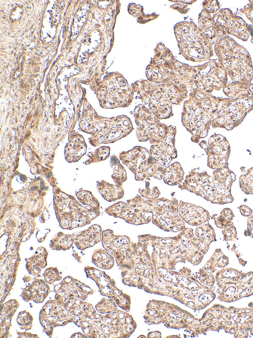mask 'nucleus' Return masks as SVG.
<instances>
[{"label":"nucleus","mask_w":253,"mask_h":338,"mask_svg":"<svg viewBox=\"0 0 253 338\" xmlns=\"http://www.w3.org/2000/svg\"><path fill=\"white\" fill-rule=\"evenodd\" d=\"M123 282L145 291L170 297L188 307L199 310L212 300L213 293L196 273L183 267L178 271L145 266L121 271Z\"/></svg>","instance_id":"nucleus-1"},{"label":"nucleus","mask_w":253,"mask_h":338,"mask_svg":"<svg viewBox=\"0 0 253 338\" xmlns=\"http://www.w3.org/2000/svg\"><path fill=\"white\" fill-rule=\"evenodd\" d=\"M138 241L152 248L151 253L149 252L152 263L148 267L169 270H174L179 262H189L194 265H198L210 244L195 237L192 228L186 227L173 237H163L147 234L138 235Z\"/></svg>","instance_id":"nucleus-2"},{"label":"nucleus","mask_w":253,"mask_h":338,"mask_svg":"<svg viewBox=\"0 0 253 338\" xmlns=\"http://www.w3.org/2000/svg\"><path fill=\"white\" fill-rule=\"evenodd\" d=\"M235 180L236 175L229 167L214 169L213 176L206 171L198 172L195 169L186 176L179 188L193 193L212 204L224 205L234 201L231 187Z\"/></svg>","instance_id":"nucleus-3"},{"label":"nucleus","mask_w":253,"mask_h":338,"mask_svg":"<svg viewBox=\"0 0 253 338\" xmlns=\"http://www.w3.org/2000/svg\"><path fill=\"white\" fill-rule=\"evenodd\" d=\"M143 318L148 325L164 324L168 328L183 329L191 337L203 333L201 319H196L190 312L163 301L150 300Z\"/></svg>","instance_id":"nucleus-4"},{"label":"nucleus","mask_w":253,"mask_h":338,"mask_svg":"<svg viewBox=\"0 0 253 338\" xmlns=\"http://www.w3.org/2000/svg\"><path fill=\"white\" fill-rule=\"evenodd\" d=\"M53 193L55 216L63 229L72 230L89 225L100 214L99 210L83 206L74 196L58 188H54Z\"/></svg>","instance_id":"nucleus-5"},{"label":"nucleus","mask_w":253,"mask_h":338,"mask_svg":"<svg viewBox=\"0 0 253 338\" xmlns=\"http://www.w3.org/2000/svg\"><path fill=\"white\" fill-rule=\"evenodd\" d=\"M218 62L233 81L250 82L253 77L251 60L247 51L229 37L216 45Z\"/></svg>","instance_id":"nucleus-6"},{"label":"nucleus","mask_w":253,"mask_h":338,"mask_svg":"<svg viewBox=\"0 0 253 338\" xmlns=\"http://www.w3.org/2000/svg\"><path fill=\"white\" fill-rule=\"evenodd\" d=\"M136 326L133 317L125 310H118L106 315L97 312L84 333L88 338H124L129 337Z\"/></svg>","instance_id":"nucleus-7"},{"label":"nucleus","mask_w":253,"mask_h":338,"mask_svg":"<svg viewBox=\"0 0 253 338\" xmlns=\"http://www.w3.org/2000/svg\"><path fill=\"white\" fill-rule=\"evenodd\" d=\"M159 204V198L155 200L145 199L139 194L127 200L126 202H118L106 208L105 212L109 216L120 218L126 223L142 225L152 221Z\"/></svg>","instance_id":"nucleus-8"},{"label":"nucleus","mask_w":253,"mask_h":338,"mask_svg":"<svg viewBox=\"0 0 253 338\" xmlns=\"http://www.w3.org/2000/svg\"><path fill=\"white\" fill-rule=\"evenodd\" d=\"M83 300L72 297L65 301L49 300L43 305L40 312V322L45 333L52 337L54 328L64 326L73 322L77 316L79 307Z\"/></svg>","instance_id":"nucleus-9"},{"label":"nucleus","mask_w":253,"mask_h":338,"mask_svg":"<svg viewBox=\"0 0 253 338\" xmlns=\"http://www.w3.org/2000/svg\"><path fill=\"white\" fill-rule=\"evenodd\" d=\"M120 157L123 163L135 174L137 180L149 179L152 176L159 180L163 178L157 161L146 149L134 148L122 153Z\"/></svg>","instance_id":"nucleus-10"},{"label":"nucleus","mask_w":253,"mask_h":338,"mask_svg":"<svg viewBox=\"0 0 253 338\" xmlns=\"http://www.w3.org/2000/svg\"><path fill=\"white\" fill-rule=\"evenodd\" d=\"M84 271L86 277L95 282L101 295L113 299L123 310L129 311L130 296L117 287L113 279L105 272L88 266L85 267Z\"/></svg>","instance_id":"nucleus-11"},{"label":"nucleus","mask_w":253,"mask_h":338,"mask_svg":"<svg viewBox=\"0 0 253 338\" xmlns=\"http://www.w3.org/2000/svg\"><path fill=\"white\" fill-rule=\"evenodd\" d=\"M178 207L179 202L176 198H160L159 207L151 222L165 231L177 232L183 230L185 228V222L178 215Z\"/></svg>","instance_id":"nucleus-12"},{"label":"nucleus","mask_w":253,"mask_h":338,"mask_svg":"<svg viewBox=\"0 0 253 338\" xmlns=\"http://www.w3.org/2000/svg\"><path fill=\"white\" fill-rule=\"evenodd\" d=\"M208 144L205 141L200 144L208 156V167L213 169L228 167L230 147L226 138L214 133L209 138Z\"/></svg>","instance_id":"nucleus-13"},{"label":"nucleus","mask_w":253,"mask_h":338,"mask_svg":"<svg viewBox=\"0 0 253 338\" xmlns=\"http://www.w3.org/2000/svg\"><path fill=\"white\" fill-rule=\"evenodd\" d=\"M55 293L54 298L65 301L75 297L85 300L88 295L92 294L94 290L80 280L71 276H67L54 287Z\"/></svg>","instance_id":"nucleus-14"},{"label":"nucleus","mask_w":253,"mask_h":338,"mask_svg":"<svg viewBox=\"0 0 253 338\" xmlns=\"http://www.w3.org/2000/svg\"><path fill=\"white\" fill-rule=\"evenodd\" d=\"M214 20L228 34L246 40L251 29L242 18L233 15L228 9H223L216 15Z\"/></svg>","instance_id":"nucleus-15"},{"label":"nucleus","mask_w":253,"mask_h":338,"mask_svg":"<svg viewBox=\"0 0 253 338\" xmlns=\"http://www.w3.org/2000/svg\"><path fill=\"white\" fill-rule=\"evenodd\" d=\"M178 215L181 219L192 226H199L210 219L209 212L203 207L188 202L180 201Z\"/></svg>","instance_id":"nucleus-16"},{"label":"nucleus","mask_w":253,"mask_h":338,"mask_svg":"<svg viewBox=\"0 0 253 338\" xmlns=\"http://www.w3.org/2000/svg\"><path fill=\"white\" fill-rule=\"evenodd\" d=\"M102 231V227L95 224L84 230L74 232L72 235L77 248L84 250L93 247L101 241Z\"/></svg>","instance_id":"nucleus-17"},{"label":"nucleus","mask_w":253,"mask_h":338,"mask_svg":"<svg viewBox=\"0 0 253 338\" xmlns=\"http://www.w3.org/2000/svg\"><path fill=\"white\" fill-rule=\"evenodd\" d=\"M50 291V287L44 280L36 279L24 289L21 296L27 302L32 300L37 303H42Z\"/></svg>","instance_id":"nucleus-18"},{"label":"nucleus","mask_w":253,"mask_h":338,"mask_svg":"<svg viewBox=\"0 0 253 338\" xmlns=\"http://www.w3.org/2000/svg\"><path fill=\"white\" fill-rule=\"evenodd\" d=\"M223 89L229 98L253 99V84L250 82L233 81L228 83Z\"/></svg>","instance_id":"nucleus-19"},{"label":"nucleus","mask_w":253,"mask_h":338,"mask_svg":"<svg viewBox=\"0 0 253 338\" xmlns=\"http://www.w3.org/2000/svg\"><path fill=\"white\" fill-rule=\"evenodd\" d=\"M48 252L43 247L37 248L34 254L25 259L26 269L29 273L37 277H41L42 269L47 266Z\"/></svg>","instance_id":"nucleus-20"},{"label":"nucleus","mask_w":253,"mask_h":338,"mask_svg":"<svg viewBox=\"0 0 253 338\" xmlns=\"http://www.w3.org/2000/svg\"><path fill=\"white\" fill-rule=\"evenodd\" d=\"M97 187L103 199L109 202L122 199L125 194L122 186L113 185L105 181H98Z\"/></svg>","instance_id":"nucleus-21"},{"label":"nucleus","mask_w":253,"mask_h":338,"mask_svg":"<svg viewBox=\"0 0 253 338\" xmlns=\"http://www.w3.org/2000/svg\"><path fill=\"white\" fill-rule=\"evenodd\" d=\"M164 182L170 185L180 184L183 179L184 171L180 164L175 162L167 168L161 167Z\"/></svg>","instance_id":"nucleus-22"},{"label":"nucleus","mask_w":253,"mask_h":338,"mask_svg":"<svg viewBox=\"0 0 253 338\" xmlns=\"http://www.w3.org/2000/svg\"><path fill=\"white\" fill-rule=\"evenodd\" d=\"M114 258L105 249H96L92 255V262L98 268L111 269L115 263Z\"/></svg>","instance_id":"nucleus-23"},{"label":"nucleus","mask_w":253,"mask_h":338,"mask_svg":"<svg viewBox=\"0 0 253 338\" xmlns=\"http://www.w3.org/2000/svg\"><path fill=\"white\" fill-rule=\"evenodd\" d=\"M74 243L72 234L59 232L50 240L49 246L54 250H66L70 249Z\"/></svg>","instance_id":"nucleus-24"},{"label":"nucleus","mask_w":253,"mask_h":338,"mask_svg":"<svg viewBox=\"0 0 253 338\" xmlns=\"http://www.w3.org/2000/svg\"><path fill=\"white\" fill-rule=\"evenodd\" d=\"M111 166L113 169L114 171L112 178L116 185L122 186L126 179L125 169L121 164L118 158L115 155L111 157Z\"/></svg>","instance_id":"nucleus-25"},{"label":"nucleus","mask_w":253,"mask_h":338,"mask_svg":"<svg viewBox=\"0 0 253 338\" xmlns=\"http://www.w3.org/2000/svg\"><path fill=\"white\" fill-rule=\"evenodd\" d=\"M79 201L83 205L95 210H100V204L98 200L88 190L80 189L76 194Z\"/></svg>","instance_id":"nucleus-26"},{"label":"nucleus","mask_w":253,"mask_h":338,"mask_svg":"<svg viewBox=\"0 0 253 338\" xmlns=\"http://www.w3.org/2000/svg\"><path fill=\"white\" fill-rule=\"evenodd\" d=\"M234 217L233 211L229 208H225L221 211L220 215H212L211 219L214 221L217 227L223 229L233 225L232 220Z\"/></svg>","instance_id":"nucleus-27"},{"label":"nucleus","mask_w":253,"mask_h":338,"mask_svg":"<svg viewBox=\"0 0 253 338\" xmlns=\"http://www.w3.org/2000/svg\"><path fill=\"white\" fill-rule=\"evenodd\" d=\"M241 190L246 194L253 195V167L248 169L239 177Z\"/></svg>","instance_id":"nucleus-28"},{"label":"nucleus","mask_w":253,"mask_h":338,"mask_svg":"<svg viewBox=\"0 0 253 338\" xmlns=\"http://www.w3.org/2000/svg\"><path fill=\"white\" fill-rule=\"evenodd\" d=\"M195 234L209 243L216 240L214 230L209 224L199 225L195 229Z\"/></svg>","instance_id":"nucleus-29"},{"label":"nucleus","mask_w":253,"mask_h":338,"mask_svg":"<svg viewBox=\"0 0 253 338\" xmlns=\"http://www.w3.org/2000/svg\"><path fill=\"white\" fill-rule=\"evenodd\" d=\"M118 304L111 298H103L95 306L97 311L101 314H108L117 311Z\"/></svg>","instance_id":"nucleus-30"},{"label":"nucleus","mask_w":253,"mask_h":338,"mask_svg":"<svg viewBox=\"0 0 253 338\" xmlns=\"http://www.w3.org/2000/svg\"><path fill=\"white\" fill-rule=\"evenodd\" d=\"M33 321L32 315L26 310L20 312L17 317V322L20 328L26 331L31 329Z\"/></svg>","instance_id":"nucleus-31"},{"label":"nucleus","mask_w":253,"mask_h":338,"mask_svg":"<svg viewBox=\"0 0 253 338\" xmlns=\"http://www.w3.org/2000/svg\"><path fill=\"white\" fill-rule=\"evenodd\" d=\"M19 306V303L15 299L10 300L1 304L0 315L12 318Z\"/></svg>","instance_id":"nucleus-32"},{"label":"nucleus","mask_w":253,"mask_h":338,"mask_svg":"<svg viewBox=\"0 0 253 338\" xmlns=\"http://www.w3.org/2000/svg\"><path fill=\"white\" fill-rule=\"evenodd\" d=\"M42 276L44 280L48 284H53L54 282L63 279V277L59 275L58 269L54 267H49L46 269Z\"/></svg>","instance_id":"nucleus-33"},{"label":"nucleus","mask_w":253,"mask_h":338,"mask_svg":"<svg viewBox=\"0 0 253 338\" xmlns=\"http://www.w3.org/2000/svg\"><path fill=\"white\" fill-rule=\"evenodd\" d=\"M149 183L148 184H146L145 188L139 189L138 192L141 196L142 197L152 200H155L159 198L161 193L157 187H154L153 188H150Z\"/></svg>","instance_id":"nucleus-34"},{"label":"nucleus","mask_w":253,"mask_h":338,"mask_svg":"<svg viewBox=\"0 0 253 338\" xmlns=\"http://www.w3.org/2000/svg\"><path fill=\"white\" fill-rule=\"evenodd\" d=\"M222 231L225 240L233 241L237 239V231L233 225L223 228Z\"/></svg>","instance_id":"nucleus-35"},{"label":"nucleus","mask_w":253,"mask_h":338,"mask_svg":"<svg viewBox=\"0 0 253 338\" xmlns=\"http://www.w3.org/2000/svg\"><path fill=\"white\" fill-rule=\"evenodd\" d=\"M244 234L246 236L253 237V213L249 216L247 221V228L245 230Z\"/></svg>","instance_id":"nucleus-36"},{"label":"nucleus","mask_w":253,"mask_h":338,"mask_svg":"<svg viewBox=\"0 0 253 338\" xmlns=\"http://www.w3.org/2000/svg\"><path fill=\"white\" fill-rule=\"evenodd\" d=\"M239 209L241 214L244 217H249L252 215L253 213L252 209L245 205L239 206Z\"/></svg>","instance_id":"nucleus-37"},{"label":"nucleus","mask_w":253,"mask_h":338,"mask_svg":"<svg viewBox=\"0 0 253 338\" xmlns=\"http://www.w3.org/2000/svg\"><path fill=\"white\" fill-rule=\"evenodd\" d=\"M246 6L245 10L246 16L253 23V5H248Z\"/></svg>","instance_id":"nucleus-38"},{"label":"nucleus","mask_w":253,"mask_h":338,"mask_svg":"<svg viewBox=\"0 0 253 338\" xmlns=\"http://www.w3.org/2000/svg\"><path fill=\"white\" fill-rule=\"evenodd\" d=\"M17 334L18 335V338H39L38 335L32 334L30 333L18 332Z\"/></svg>","instance_id":"nucleus-39"},{"label":"nucleus","mask_w":253,"mask_h":338,"mask_svg":"<svg viewBox=\"0 0 253 338\" xmlns=\"http://www.w3.org/2000/svg\"><path fill=\"white\" fill-rule=\"evenodd\" d=\"M147 338H161V334L159 331L149 332L147 335Z\"/></svg>","instance_id":"nucleus-40"},{"label":"nucleus","mask_w":253,"mask_h":338,"mask_svg":"<svg viewBox=\"0 0 253 338\" xmlns=\"http://www.w3.org/2000/svg\"><path fill=\"white\" fill-rule=\"evenodd\" d=\"M32 278L30 276H26L24 278H23V281L25 282H28L31 281Z\"/></svg>","instance_id":"nucleus-41"}]
</instances>
